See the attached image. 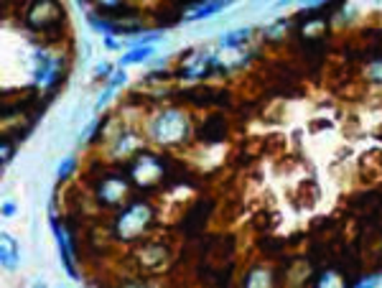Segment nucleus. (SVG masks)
<instances>
[{"label": "nucleus", "instance_id": "nucleus-22", "mask_svg": "<svg viewBox=\"0 0 382 288\" xmlns=\"http://www.w3.org/2000/svg\"><path fill=\"white\" fill-rule=\"evenodd\" d=\"M382 281V275H372V278H364V281H359L357 286H375V283Z\"/></svg>", "mask_w": 382, "mask_h": 288}, {"label": "nucleus", "instance_id": "nucleus-12", "mask_svg": "<svg viewBox=\"0 0 382 288\" xmlns=\"http://www.w3.org/2000/svg\"><path fill=\"white\" fill-rule=\"evenodd\" d=\"M76 168V159L74 156H69V159H64L62 161V166H59V171H57V179H66L71 171Z\"/></svg>", "mask_w": 382, "mask_h": 288}, {"label": "nucleus", "instance_id": "nucleus-19", "mask_svg": "<svg viewBox=\"0 0 382 288\" xmlns=\"http://www.w3.org/2000/svg\"><path fill=\"white\" fill-rule=\"evenodd\" d=\"M326 0H299V8L301 11H311V8H321Z\"/></svg>", "mask_w": 382, "mask_h": 288}, {"label": "nucleus", "instance_id": "nucleus-5", "mask_svg": "<svg viewBox=\"0 0 382 288\" xmlns=\"http://www.w3.org/2000/svg\"><path fill=\"white\" fill-rule=\"evenodd\" d=\"M127 194V184L122 179H117V176H112V179L102 181L100 189H97V199H100L102 205H120L122 199H125Z\"/></svg>", "mask_w": 382, "mask_h": 288}, {"label": "nucleus", "instance_id": "nucleus-8", "mask_svg": "<svg viewBox=\"0 0 382 288\" xmlns=\"http://www.w3.org/2000/svg\"><path fill=\"white\" fill-rule=\"evenodd\" d=\"M153 52H156V46L153 44H146V46H133L130 52L122 54L120 59V67H130V64H143L146 59L153 57Z\"/></svg>", "mask_w": 382, "mask_h": 288}, {"label": "nucleus", "instance_id": "nucleus-10", "mask_svg": "<svg viewBox=\"0 0 382 288\" xmlns=\"http://www.w3.org/2000/svg\"><path fill=\"white\" fill-rule=\"evenodd\" d=\"M250 33H253V28H235V31L224 33L222 39H219V44L222 46H245L250 39Z\"/></svg>", "mask_w": 382, "mask_h": 288}, {"label": "nucleus", "instance_id": "nucleus-24", "mask_svg": "<svg viewBox=\"0 0 382 288\" xmlns=\"http://www.w3.org/2000/svg\"><path fill=\"white\" fill-rule=\"evenodd\" d=\"M8 161H11V146H3V163H8Z\"/></svg>", "mask_w": 382, "mask_h": 288}, {"label": "nucleus", "instance_id": "nucleus-11", "mask_svg": "<svg viewBox=\"0 0 382 288\" xmlns=\"http://www.w3.org/2000/svg\"><path fill=\"white\" fill-rule=\"evenodd\" d=\"M87 21H89V26L95 28V31H100L102 36H112V33H115V28H112V26H108V23H105V21H102V18H97V16L89 13V16H87Z\"/></svg>", "mask_w": 382, "mask_h": 288}, {"label": "nucleus", "instance_id": "nucleus-20", "mask_svg": "<svg viewBox=\"0 0 382 288\" xmlns=\"http://www.w3.org/2000/svg\"><path fill=\"white\" fill-rule=\"evenodd\" d=\"M105 46H108L110 52H117L122 46V41L120 39H115V36H105Z\"/></svg>", "mask_w": 382, "mask_h": 288}, {"label": "nucleus", "instance_id": "nucleus-9", "mask_svg": "<svg viewBox=\"0 0 382 288\" xmlns=\"http://www.w3.org/2000/svg\"><path fill=\"white\" fill-rule=\"evenodd\" d=\"M140 148V138L135 133H120L117 135V141H115V156H127L133 154V151H138Z\"/></svg>", "mask_w": 382, "mask_h": 288}, {"label": "nucleus", "instance_id": "nucleus-2", "mask_svg": "<svg viewBox=\"0 0 382 288\" xmlns=\"http://www.w3.org/2000/svg\"><path fill=\"white\" fill-rule=\"evenodd\" d=\"M151 219H153L151 207L143 205V202H135V205L125 207V209L120 212V217L115 222V230H117V235H120L122 240H133L140 232H146Z\"/></svg>", "mask_w": 382, "mask_h": 288}, {"label": "nucleus", "instance_id": "nucleus-1", "mask_svg": "<svg viewBox=\"0 0 382 288\" xmlns=\"http://www.w3.org/2000/svg\"><path fill=\"white\" fill-rule=\"evenodd\" d=\"M189 115L184 110H161L158 115L148 122V133H151V141L158 143V146L173 148L178 143L186 141L189 135Z\"/></svg>", "mask_w": 382, "mask_h": 288}, {"label": "nucleus", "instance_id": "nucleus-16", "mask_svg": "<svg viewBox=\"0 0 382 288\" xmlns=\"http://www.w3.org/2000/svg\"><path fill=\"white\" fill-rule=\"evenodd\" d=\"M105 74H112V64L110 62H97L95 69H92V77H105Z\"/></svg>", "mask_w": 382, "mask_h": 288}, {"label": "nucleus", "instance_id": "nucleus-4", "mask_svg": "<svg viewBox=\"0 0 382 288\" xmlns=\"http://www.w3.org/2000/svg\"><path fill=\"white\" fill-rule=\"evenodd\" d=\"M51 235H54V240H57V248L59 253H62V260H64V268H66V273H69V278H79L74 270V260H71V243H69V237H66V232H64V227L57 222V217L51 214Z\"/></svg>", "mask_w": 382, "mask_h": 288}, {"label": "nucleus", "instance_id": "nucleus-15", "mask_svg": "<svg viewBox=\"0 0 382 288\" xmlns=\"http://www.w3.org/2000/svg\"><path fill=\"white\" fill-rule=\"evenodd\" d=\"M286 28H288V18H280V21H275L273 26L265 28V36H280V33L286 31Z\"/></svg>", "mask_w": 382, "mask_h": 288}, {"label": "nucleus", "instance_id": "nucleus-18", "mask_svg": "<svg viewBox=\"0 0 382 288\" xmlns=\"http://www.w3.org/2000/svg\"><path fill=\"white\" fill-rule=\"evenodd\" d=\"M324 28V21H308V26H303V33L306 36H313L316 31H321Z\"/></svg>", "mask_w": 382, "mask_h": 288}, {"label": "nucleus", "instance_id": "nucleus-14", "mask_svg": "<svg viewBox=\"0 0 382 288\" xmlns=\"http://www.w3.org/2000/svg\"><path fill=\"white\" fill-rule=\"evenodd\" d=\"M318 286L324 288V286H339V283H342V278H339L337 273H334V270H326L324 275H321V278H318Z\"/></svg>", "mask_w": 382, "mask_h": 288}, {"label": "nucleus", "instance_id": "nucleus-13", "mask_svg": "<svg viewBox=\"0 0 382 288\" xmlns=\"http://www.w3.org/2000/svg\"><path fill=\"white\" fill-rule=\"evenodd\" d=\"M257 283H260V286H270V275H267L265 270H255L248 278V286H257Z\"/></svg>", "mask_w": 382, "mask_h": 288}, {"label": "nucleus", "instance_id": "nucleus-21", "mask_svg": "<svg viewBox=\"0 0 382 288\" xmlns=\"http://www.w3.org/2000/svg\"><path fill=\"white\" fill-rule=\"evenodd\" d=\"M3 214H6V217L18 214V205H16V202H6V205H3Z\"/></svg>", "mask_w": 382, "mask_h": 288}, {"label": "nucleus", "instance_id": "nucleus-3", "mask_svg": "<svg viewBox=\"0 0 382 288\" xmlns=\"http://www.w3.org/2000/svg\"><path fill=\"white\" fill-rule=\"evenodd\" d=\"M130 173H133L135 184L143 186V189H148V186H153L161 176H163V163H161L156 156H148V154L138 156V161L133 163Z\"/></svg>", "mask_w": 382, "mask_h": 288}, {"label": "nucleus", "instance_id": "nucleus-17", "mask_svg": "<svg viewBox=\"0 0 382 288\" xmlns=\"http://www.w3.org/2000/svg\"><path fill=\"white\" fill-rule=\"evenodd\" d=\"M367 77L372 79V82L382 84V62H375V64L369 67V69H367Z\"/></svg>", "mask_w": 382, "mask_h": 288}, {"label": "nucleus", "instance_id": "nucleus-23", "mask_svg": "<svg viewBox=\"0 0 382 288\" xmlns=\"http://www.w3.org/2000/svg\"><path fill=\"white\" fill-rule=\"evenodd\" d=\"M100 6H105V8H117V6H122V0H97Z\"/></svg>", "mask_w": 382, "mask_h": 288}, {"label": "nucleus", "instance_id": "nucleus-6", "mask_svg": "<svg viewBox=\"0 0 382 288\" xmlns=\"http://www.w3.org/2000/svg\"><path fill=\"white\" fill-rule=\"evenodd\" d=\"M232 3H237V0H202L199 6H194L191 11H186L184 21L186 23H191V21H204V18H209V16H216L219 11H224L227 6H232Z\"/></svg>", "mask_w": 382, "mask_h": 288}, {"label": "nucleus", "instance_id": "nucleus-7", "mask_svg": "<svg viewBox=\"0 0 382 288\" xmlns=\"http://www.w3.org/2000/svg\"><path fill=\"white\" fill-rule=\"evenodd\" d=\"M0 263L6 270H16L21 263V250H18V240H13L8 232H3V250H0Z\"/></svg>", "mask_w": 382, "mask_h": 288}]
</instances>
